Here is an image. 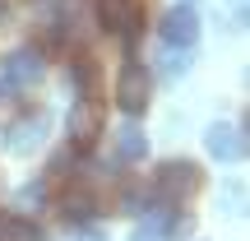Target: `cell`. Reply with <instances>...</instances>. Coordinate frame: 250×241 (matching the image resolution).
Wrapping results in <instances>:
<instances>
[{"instance_id":"cell-3","label":"cell","mask_w":250,"mask_h":241,"mask_svg":"<svg viewBox=\"0 0 250 241\" xmlns=\"http://www.w3.org/2000/svg\"><path fill=\"white\" fill-rule=\"evenodd\" d=\"M148 102H153V74H148V65H121V74H116V107L125 111V116H144L148 111Z\"/></svg>"},{"instance_id":"cell-6","label":"cell","mask_w":250,"mask_h":241,"mask_svg":"<svg viewBox=\"0 0 250 241\" xmlns=\"http://www.w3.org/2000/svg\"><path fill=\"white\" fill-rule=\"evenodd\" d=\"M42 51H33V46H28V51H14L5 61V84L9 88H33L37 79H42Z\"/></svg>"},{"instance_id":"cell-7","label":"cell","mask_w":250,"mask_h":241,"mask_svg":"<svg viewBox=\"0 0 250 241\" xmlns=\"http://www.w3.org/2000/svg\"><path fill=\"white\" fill-rule=\"evenodd\" d=\"M98 209H102V195L88 186V181H74V186L61 195V214L70 218V223H83V218H93Z\"/></svg>"},{"instance_id":"cell-4","label":"cell","mask_w":250,"mask_h":241,"mask_svg":"<svg viewBox=\"0 0 250 241\" xmlns=\"http://www.w3.org/2000/svg\"><path fill=\"white\" fill-rule=\"evenodd\" d=\"M93 14H98V23L107 33L134 42L139 28H144V0H93Z\"/></svg>"},{"instance_id":"cell-10","label":"cell","mask_w":250,"mask_h":241,"mask_svg":"<svg viewBox=\"0 0 250 241\" xmlns=\"http://www.w3.org/2000/svg\"><path fill=\"white\" fill-rule=\"evenodd\" d=\"M144 153H148V134H139L134 125L116 130V158H121V162H139Z\"/></svg>"},{"instance_id":"cell-1","label":"cell","mask_w":250,"mask_h":241,"mask_svg":"<svg viewBox=\"0 0 250 241\" xmlns=\"http://www.w3.org/2000/svg\"><path fill=\"white\" fill-rule=\"evenodd\" d=\"M199 186H204V172H199V162H186V158H171V162H162V167L153 172V190H158L167 204L190 199Z\"/></svg>"},{"instance_id":"cell-5","label":"cell","mask_w":250,"mask_h":241,"mask_svg":"<svg viewBox=\"0 0 250 241\" xmlns=\"http://www.w3.org/2000/svg\"><path fill=\"white\" fill-rule=\"evenodd\" d=\"M158 33H162V42L167 46H195V37H199V14L190 5H176V9H167V19L158 23Z\"/></svg>"},{"instance_id":"cell-11","label":"cell","mask_w":250,"mask_h":241,"mask_svg":"<svg viewBox=\"0 0 250 241\" xmlns=\"http://www.w3.org/2000/svg\"><path fill=\"white\" fill-rule=\"evenodd\" d=\"M70 79H74V88L98 93V61H93V56H74L70 61Z\"/></svg>"},{"instance_id":"cell-9","label":"cell","mask_w":250,"mask_h":241,"mask_svg":"<svg viewBox=\"0 0 250 241\" xmlns=\"http://www.w3.org/2000/svg\"><path fill=\"white\" fill-rule=\"evenodd\" d=\"M0 241H42V227L23 214H5L0 218Z\"/></svg>"},{"instance_id":"cell-8","label":"cell","mask_w":250,"mask_h":241,"mask_svg":"<svg viewBox=\"0 0 250 241\" xmlns=\"http://www.w3.org/2000/svg\"><path fill=\"white\" fill-rule=\"evenodd\" d=\"M208 153L223 158V162H236V158L246 153L241 130H236V125H213V130H208Z\"/></svg>"},{"instance_id":"cell-2","label":"cell","mask_w":250,"mask_h":241,"mask_svg":"<svg viewBox=\"0 0 250 241\" xmlns=\"http://www.w3.org/2000/svg\"><path fill=\"white\" fill-rule=\"evenodd\" d=\"M102 125H107V107H102V98H98V93H83V98L70 107V149L88 153L93 144H98Z\"/></svg>"},{"instance_id":"cell-12","label":"cell","mask_w":250,"mask_h":241,"mask_svg":"<svg viewBox=\"0 0 250 241\" xmlns=\"http://www.w3.org/2000/svg\"><path fill=\"white\" fill-rule=\"evenodd\" d=\"M162 232H167V218H158L153 227H139V237H134V241H162Z\"/></svg>"}]
</instances>
